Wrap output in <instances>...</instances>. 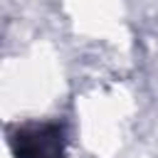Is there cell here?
<instances>
[{
	"label": "cell",
	"instance_id": "1",
	"mask_svg": "<svg viewBox=\"0 0 158 158\" xmlns=\"http://www.w3.org/2000/svg\"><path fill=\"white\" fill-rule=\"evenodd\" d=\"M59 128L44 126L30 133H20L15 141L17 158H59Z\"/></svg>",
	"mask_w": 158,
	"mask_h": 158
}]
</instances>
